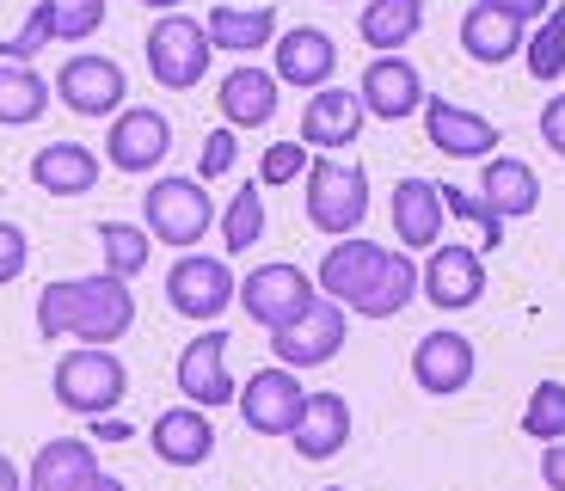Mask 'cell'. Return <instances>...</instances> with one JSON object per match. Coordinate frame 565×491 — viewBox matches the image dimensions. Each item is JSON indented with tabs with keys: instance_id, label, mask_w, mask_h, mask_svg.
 I'll return each instance as SVG.
<instances>
[{
	"instance_id": "obj_1",
	"label": "cell",
	"mask_w": 565,
	"mask_h": 491,
	"mask_svg": "<svg viewBox=\"0 0 565 491\" xmlns=\"http://www.w3.org/2000/svg\"><path fill=\"white\" fill-rule=\"evenodd\" d=\"M313 289L339 301L356 320H394L418 301V265L412 253H394L382 239H332V253L313 270Z\"/></svg>"
},
{
	"instance_id": "obj_22",
	"label": "cell",
	"mask_w": 565,
	"mask_h": 491,
	"mask_svg": "<svg viewBox=\"0 0 565 491\" xmlns=\"http://www.w3.org/2000/svg\"><path fill=\"white\" fill-rule=\"evenodd\" d=\"M289 442H296L301 461H332L351 442V406H344V393H308Z\"/></svg>"
},
{
	"instance_id": "obj_10",
	"label": "cell",
	"mask_w": 565,
	"mask_h": 491,
	"mask_svg": "<svg viewBox=\"0 0 565 491\" xmlns=\"http://www.w3.org/2000/svg\"><path fill=\"white\" fill-rule=\"evenodd\" d=\"M344 338H351V313L339 308V301H313L308 313H301L296 325H282V332H270V356H277L282 369H320L332 363V356L344 351Z\"/></svg>"
},
{
	"instance_id": "obj_27",
	"label": "cell",
	"mask_w": 565,
	"mask_h": 491,
	"mask_svg": "<svg viewBox=\"0 0 565 491\" xmlns=\"http://www.w3.org/2000/svg\"><path fill=\"white\" fill-rule=\"evenodd\" d=\"M203 31L222 56H258V50L277 43V7H234L227 0V7H210Z\"/></svg>"
},
{
	"instance_id": "obj_6",
	"label": "cell",
	"mask_w": 565,
	"mask_h": 491,
	"mask_svg": "<svg viewBox=\"0 0 565 491\" xmlns=\"http://www.w3.org/2000/svg\"><path fill=\"white\" fill-rule=\"evenodd\" d=\"M210 56H215V43L191 13H160L154 25H148V74H154L167 93H191V86L210 74Z\"/></svg>"
},
{
	"instance_id": "obj_29",
	"label": "cell",
	"mask_w": 565,
	"mask_h": 491,
	"mask_svg": "<svg viewBox=\"0 0 565 491\" xmlns=\"http://www.w3.org/2000/svg\"><path fill=\"white\" fill-rule=\"evenodd\" d=\"M356 31H363V43L375 56H399V50L424 31V0H369Z\"/></svg>"
},
{
	"instance_id": "obj_24",
	"label": "cell",
	"mask_w": 565,
	"mask_h": 491,
	"mask_svg": "<svg viewBox=\"0 0 565 491\" xmlns=\"http://www.w3.org/2000/svg\"><path fill=\"white\" fill-rule=\"evenodd\" d=\"M394 239L406 253H430L443 239V191L430 179H399L394 184Z\"/></svg>"
},
{
	"instance_id": "obj_14",
	"label": "cell",
	"mask_w": 565,
	"mask_h": 491,
	"mask_svg": "<svg viewBox=\"0 0 565 491\" xmlns=\"http://www.w3.org/2000/svg\"><path fill=\"white\" fill-rule=\"evenodd\" d=\"M301 399H308V387L296 381V369H282V363L246 375V393H234V406H241L253 436H289L301 418Z\"/></svg>"
},
{
	"instance_id": "obj_40",
	"label": "cell",
	"mask_w": 565,
	"mask_h": 491,
	"mask_svg": "<svg viewBox=\"0 0 565 491\" xmlns=\"http://www.w3.org/2000/svg\"><path fill=\"white\" fill-rule=\"evenodd\" d=\"M25 265H31L25 227H19V222H0V289H13V282L25 277Z\"/></svg>"
},
{
	"instance_id": "obj_38",
	"label": "cell",
	"mask_w": 565,
	"mask_h": 491,
	"mask_svg": "<svg viewBox=\"0 0 565 491\" xmlns=\"http://www.w3.org/2000/svg\"><path fill=\"white\" fill-rule=\"evenodd\" d=\"M50 7H56V0H38V7H31V19L25 25H19V38H7L0 43V62H31V56H43V50H50Z\"/></svg>"
},
{
	"instance_id": "obj_2",
	"label": "cell",
	"mask_w": 565,
	"mask_h": 491,
	"mask_svg": "<svg viewBox=\"0 0 565 491\" xmlns=\"http://www.w3.org/2000/svg\"><path fill=\"white\" fill-rule=\"evenodd\" d=\"M136 325V295L124 277L93 270V277H62L38 295V332L43 338H81V344H105L129 338Z\"/></svg>"
},
{
	"instance_id": "obj_34",
	"label": "cell",
	"mask_w": 565,
	"mask_h": 491,
	"mask_svg": "<svg viewBox=\"0 0 565 491\" xmlns=\"http://www.w3.org/2000/svg\"><path fill=\"white\" fill-rule=\"evenodd\" d=\"M523 436L535 442H565V381H541L523 406Z\"/></svg>"
},
{
	"instance_id": "obj_48",
	"label": "cell",
	"mask_w": 565,
	"mask_h": 491,
	"mask_svg": "<svg viewBox=\"0 0 565 491\" xmlns=\"http://www.w3.org/2000/svg\"><path fill=\"white\" fill-rule=\"evenodd\" d=\"M326 491H344V485H326Z\"/></svg>"
},
{
	"instance_id": "obj_12",
	"label": "cell",
	"mask_w": 565,
	"mask_h": 491,
	"mask_svg": "<svg viewBox=\"0 0 565 491\" xmlns=\"http://www.w3.org/2000/svg\"><path fill=\"white\" fill-rule=\"evenodd\" d=\"M418 295L437 313H461L486 295V258L480 246H455V239H437L430 246V265L418 270Z\"/></svg>"
},
{
	"instance_id": "obj_28",
	"label": "cell",
	"mask_w": 565,
	"mask_h": 491,
	"mask_svg": "<svg viewBox=\"0 0 565 491\" xmlns=\"http://www.w3.org/2000/svg\"><path fill=\"white\" fill-rule=\"evenodd\" d=\"M523 43H529L523 25L504 19V13H492V7H480V0L461 13V50L480 62V68H504L510 56H523Z\"/></svg>"
},
{
	"instance_id": "obj_25",
	"label": "cell",
	"mask_w": 565,
	"mask_h": 491,
	"mask_svg": "<svg viewBox=\"0 0 565 491\" xmlns=\"http://www.w3.org/2000/svg\"><path fill=\"white\" fill-rule=\"evenodd\" d=\"M31 184L50 196H86L99 184V154L86 141H50L31 154Z\"/></svg>"
},
{
	"instance_id": "obj_32",
	"label": "cell",
	"mask_w": 565,
	"mask_h": 491,
	"mask_svg": "<svg viewBox=\"0 0 565 491\" xmlns=\"http://www.w3.org/2000/svg\"><path fill=\"white\" fill-rule=\"evenodd\" d=\"M99 258H105V270L111 277H136V270H148V253H154V239H148V227H136V222H99Z\"/></svg>"
},
{
	"instance_id": "obj_11",
	"label": "cell",
	"mask_w": 565,
	"mask_h": 491,
	"mask_svg": "<svg viewBox=\"0 0 565 491\" xmlns=\"http://www.w3.org/2000/svg\"><path fill=\"white\" fill-rule=\"evenodd\" d=\"M473 375H480V351H473V338L467 332L437 325V332H424L418 344H412V381H418L430 399H455V393H467Z\"/></svg>"
},
{
	"instance_id": "obj_21",
	"label": "cell",
	"mask_w": 565,
	"mask_h": 491,
	"mask_svg": "<svg viewBox=\"0 0 565 491\" xmlns=\"http://www.w3.org/2000/svg\"><path fill=\"white\" fill-rule=\"evenodd\" d=\"M148 449L167 467H203L215 455V424L203 406H167L148 430Z\"/></svg>"
},
{
	"instance_id": "obj_44",
	"label": "cell",
	"mask_w": 565,
	"mask_h": 491,
	"mask_svg": "<svg viewBox=\"0 0 565 491\" xmlns=\"http://www.w3.org/2000/svg\"><path fill=\"white\" fill-rule=\"evenodd\" d=\"M93 436H99V442H129L136 430H129L124 418H111V412H105V418H93Z\"/></svg>"
},
{
	"instance_id": "obj_36",
	"label": "cell",
	"mask_w": 565,
	"mask_h": 491,
	"mask_svg": "<svg viewBox=\"0 0 565 491\" xmlns=\"http://www.w3.org/2000/svg\"><path fill=\"white\" fill-rule=\"evenodd\" d=\"M437 191H443V215H461V222H473L486 234V253L504 246V222L480 203V191H455V184H437Z\"/></svg>"
},
{
	"instance_id": "obj_4",
	"label": "cell",
	"mask_w": 565,
	"mask_h": 491,
	"mask_svg": "<svg viewBox=\"0 0 565 491\" xmlns=\"http://www.w3.org/2000/svg\"><path fill=\"white\" fill-rule=\"evenodd\" d=\"M124 393H129V369L105 344H81L56 363V406L74 412V418H105V412L124 406Z\"/></svg>"
},
{
	"instance_id": "obj_5",
	"label": "cell",
	"mask_w": 565,
	"mask_h": 491,
	"mask_svg": "<svg viewBox=\"0 0 565 491\" xmlns=\"http://www.w3.org/2000/svg\"><path fill=\"white\" fill-rule=\"evenodd\" d=\"M308 222L332 239H351L369 222V172L351 160L313 154L308 167Z\"/></svg>"
},
{
	"instance_id": "obj_19",
	"label": "cell",
	"mask_w": 565,
	"mask_h": 491,
	"mask_svg": "<svg viewBox=\"0 0 565 491\" xmlns=\"http://www.w3.org/2000/svg\"><path fill=\"white\" fill-rule=\"evenodd\" d=\"M369 111L363 98L344 93V86H320V93H308V105H301V148H320V154H339V148H351L356 136H363Z\"/></svg>"
},
{
	"instance_id": "obj_35",
	"label": "cell",
	"mask_w": 565,
	"mask_h": 491,
	"mask_svg": "<svg viewBox=\"0 0 565 491\" xmlns=\"http://www.w3.org/2000/svg\"><path fill=\"white\" fill-rule=\"evenodd\" d=\"M105 25V0H56L50 7V38L56 43H86Z\"/></svg>"
},
{
	"instance_id": "obj_3",
	"label": "cell",
	"mask_w": 565,
	"mask_h": 491,
	"mask_svg": "<svg viewBox=\"0 0 565 491\" xmlns=\"http://www.w3.org/2000/svg\"><path fill=\"white\" fill-rule=\"evenodd\" d=\"M141 215H148V239L154 246H172V253H191L203 234L215 227V196L203 191V179L191 172V179H154L148 184V196H141Z\"/></svg>"
},
{
	"instance_id": "obj_37",
	"label": "cell",
	"mask_w": 565,
	"mask_h": 491,
	"mask_svg": "<svg viewBox=\"0 0 565 491\" xmlns=\"http://www.w3.org/2000/svg\"><path fill=\"white\" fill-rule=\"evenodd\" d=\"M313 167V148H301V141H270L265 160H258V184H296L308 179Z\"/></svg>"
},
{
	"instance_id": "obj_15",
	"label": "cell",
	"mask_w": 565,
	"mask_h": 491,
	"mask_svg": "<svg viewBox=\"0 0 565 491\" xmlns=\"http://www.w3.org/2000/svg\"><path fill=\"white\" fill-rule=\"evenodd\" d=\"M172 381H179V393H184V406H203V412H215V406H234V375H227V332H198L191 344L179 351V363H172Z\"/></svg>"
},
{
	"instance_id": "obj_8",
	"label": "cell",
	"mask_w": 565,
	"mask_h": 491,
	"mask_svg": "<svg viewBox=\"0 0 565 491\" xmlns=\"http://www.w3.org/2000/svg\"><path fill=\"white\" fill-rule=\"evenodd\" d=\"M246 308V320L253 325H265V332H282V325H296L301 313L320 301V289H313V277L301 265H253L246 270V282H241V295H234Z\"/></svg>"
},
{
	"instance_id": "obj_33",
	"label": "cell",
	"mask_w": 565,
	"mask_h": 491,
	"mask_svg": "<svg viewBox=\"0 0 565 491\" xmlns=\"http://www.w3.org/2000/svg\"><path fill=\"white\" fill-rule=\"evenodd\" d=\"M523 62L535 81H559L565 74V7H553L547 19H541V31L523 43Z\"/></svg>"
},
{
	"instance_id": "obj_45",
	"label": "cell",
	"mask_w": 565,
	"mask_h": 491,
	"mask_svg": "<svg viewBox=\"0 0 565 491\" xmlns=\"http://www.w3.org/2000/svg\"><path fill=\"white\" fill-rule=\"evenodd\" d=\"M0 491H25V473H19V467L7 461V455H0Z\"/></svg>"
},
{
	"instance_id": "obj_42",
	"label": "cell",
	"mask_w": 565,
	"mask_h": 491,
	"mask_svg": "<svg viewBox=\"0 0 565 491\" xmlns=\"http://www.w3.org/2000/svg\"><path fill=\"white\" fill-rule=\"evenodd\" d=\"M480 7H492V13L516 19V25H535V19L553 13V0H480Z\"/></svg>"
},
{
	"instance_id": "obj_30",
	"label": "cell",
	"mask_w": 565,
	"mask_h": 491,
	"mask_svg": "<svg viewBox=\"0 0 565 491\" xmlns=\"http://www.w3.org/2000/svg\"><path fill=\"white\" fill-rule=\"evenodd\" d=\"M50 111V81L31 62H0V129H25Z\"/></svg>"
},
{
	"instance_id": "obj_46",
	"label": "cell",
	"mask_w": 565,
	"mask_h": 491,
	"mask_svg": "<svg viewBox=\"0 0 565 491\" xmlns=\"http://www.w3.org/2000/svg\"><path fill=\"white\" fill-rule=\"evenodd\" d=\"M86 491H129V485H124V479H111V473H99V479H93Z\"/></svg>"
},
{
	"instance_id": "obj_13",
	"label": "cell",
	"mask_w": 565,
	"mask_h": 491,
	"mask_svg": "<svg viewBox=\"0 0 565 491\" xmlns=\"http://www.w3.org/2000/svg\"><path fill=\"white\" fill-rule=\"evenodd\" d=\"M56 98L74 117H117L129 98V74L111 56H68L56 68Z\"/></svg>"
},
{
	"instance_id": "obj_43",
	"label": "cell",
	"mask_w": 565,
	"mask_h": 491,
	"mask_svg": "<svg viewBox=\"0 0 565 491\" xmlns=\"http://www.w3.org/2000/svg\"><path fill=\"white\" fill-rule=\"evenodd\" d=\"M541 485L565 491V442H541Z\"/></svg>"
},
{
	"instance_id": "obj_47",
	"label": "cell",
	"mask_w": 565,
	"mask_h": 491,
	"mask_svg": "<svg viewBox=\"0 0 565 491\" xmlns=\"http://www.w3.org/2000/svg\"><path fill=\"white\" fill-rule=\"evenodd\" d=\"M141 7H154V13H179L184 0H141Z\"/></svg>"
},
{
	"instance_id": "obj_20",
	"label": "cell",
	"mask_w": 565,
	"mask_h": 491,
	"mask_svg": "<svg viewBox=\"0 0 565 491\" xmlns=\"http://www.w3.org/2000/svg\"><path fill=\"white\" fill-rule=\"evenodd\" d=\"M99 479V449L86 436H50L38 455H31L25 491H86Z\"/></svg>"
},
{
	"instance_id": "obj_7",
	"label": "cell",
	"mask_w": 565,
	"mask_h": 491,
	"mask_svg": "<svg viewBox=\"0 0 565 491\" xmlns=\"http://www.w3.org/2000/svg\"><path fill=\"white\" fill-rule=\"evenodd\" d=\"M234 295H241V282L215 253H179V265L167 270V308L191 325H215L234 308Z\"/></svg>"
},
{
	"instance_id": "obj_39",
	"label": "cell",
	"mask_w": 565,
	"mask_h": 491,
	"mask_svg": "<svg viewBox=\"0 0 565 491\" xmlns=\"http://www.w3.org/2000/svg\"><path fill=\"white\" fill-rule=\"evenodd\" d=\"M234 160H241V129H210L203 136V154H198V179L210 184V179H222V172H234Z\"/></svg>"
},
{
	"instance_id": "obj_26",
	"label": "cell",
	"mask_w": 565,
	"mask_h": 491,
	"mask_svg": "<svg viewBox=\"0 0 565 491\" xmlns=\"http://www.w3.org/2000/svg\"><path fill=\"white\" fill-rule=\"evenodd\" d=\"M215 105H222V124L227 129H265L270 117H277V74L246 62V68H234L222 81Z\"/></svg>"
},
{
	"instance_id": "obj_9",
	"label": "cell",
	"mask_w": 565,
	"mask_h": 491,
	"mask_svg": "<svg viewBox=\"0 0 565 491\" xmlns=\"http://www.w3.org/2000/svg\"><path fill=\"white\" fill-rule=\"evenodd\" d=\"M167 154H172V124L154 105H124L111 117V129H105V167L111 172L141 179V172H154Z\"/></svg>"
},
{
	"instance_id": "obj_16",
	"label": "cell",
	"mask_w": 565,
	"mask_h": 491,
	"mask_svg": "<svg viewBox=\"0 0 565 491\" xmlns=\"http://www.w3.org/2000/svg\"><path fill=\"white\" fill-rule=\"evenodd\" d=\"M424 136H430V148L449 160H492L498 154V124L480 111H467V105H455V98H424Z\"/></svg>"
},
{
	"instance_id": "obj_41",
	"label": "cell",
	"mask_w": 565,
	"mask_h": 491,
	"mask_svg": "<svg viewBox=\"0 0 565 491\" xmlns=\"http://www.w3.org/2000/svg\"><path fill=\"white\" fill-rule=\"evenodd\" d=\"M541 141L565 160V93H553L547 105H541Z\"/></svg>"
},
{
	"instance_id": "obj_18",
	"label": "cell",
	"mask_w": 565,
	"mask_h": 491,
	"mask_svg": "<svg viewBox=\"0 0 565 491\" xmlns=\"http://www.w3.org/2000/svg\"><path fill=\"white\" fill-rule=\"evenodd\" d=\"M356 98H363L369 117H382V124H406V117L424 111V74L412 68L406 56H375L356 81Z\"/></svg>"
},
{
	"instance_id": "obj_31",
	"label": "cell",
	"mask_w": 565,
	"mask_h": 491,
	"mask_svg": "<svg viewBox=\"0 0 565 491\" xmlns=\"http://www.w3.org/2000/svg\"><path fill=\"white\" fill-rule=\"evenodd\" d=\"M215 227H222V253H253L258 239H265V191L241 184V191L227 196V210L215 215Z\"/></svg>"
},
{
	"instance_id": "obj_17",
	"label": "cell",
	"mask_w": 565,
	"mask_h": 491,
	"mask_svg": "<svg viewBox=\"0 0 565 491\" xmlns=\"http://www.w3.org/2000/svg\"><path fill=\"white\" fill-rule=\"evenodd\" d=\"M270 56H277V68H270L277 86H296V93H320V86H332V74H339V43L320 25L277 31Z\"/></svg>"
},
{
	"instance_id": "obj_23",
	"label": "cell",
	"mask_w": 565,
	"mask_h": 491,
	"mask_svg": "<svg viewBox=\"0 0 565 491\" xmlns=\"http://www.w3.org/2000/svg\"><path fill=\"white\" fill-rule=\"evenodd\" d=\"M480 203L498 215V222H523V215L541 210V179L529 160L516 154H492L480 172Z\"/></svg>"
}]
</instances>
